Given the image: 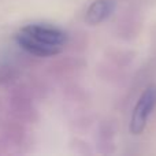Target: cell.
Listing matches in <instances>:
<instances>
[{
  "instance_id": "cell-1",
  "label": "cell",
  "mask_w": 156,
  "mask_h": 156,
  "mask_svg": "<svg viewBox=\"0 0 156 156\" xmlns=\"http://www.w3.org/2000/svg\"><path fill=\"white\" fill-rule=\"evenodd\" d=\"M67 36L59 27L45 23H33L22 27L16 43L26 52L36 56H52L63 49Z\"/></svg>"
},
{
  "instance_id": "cell-3",
  "label": "cell",
  "mask_w": 156,
  "mask_h": 156,
  "mask_svg": "<svg viewBox=\"0 0 156 156\" xmlns=\"http://www.w3.org/2000/svg\"><path fill=\"white\" fill-rule=\"evenodd\" d=\"M115 8L114 0H96L88 7L85 12V21L89 25H99L104 22L112 14Z\"/></svg>"
},
{
  "instance_id": "cell-2",
  "label": "cell",
  "mask_w": 156,
  "mask_h": 156,
  "mask_svg": "<svg viewBox=\"0 0 156 156\" xmlns=\"http://www.w3.org/2000/svg\"><path fill=\"white\" fill-rule=\"evenodd\" d=\"M156 107V86H148L140 96L130 118V132L138 136L144 132L149 116Z\"/></svg>"
}]
</instances>
